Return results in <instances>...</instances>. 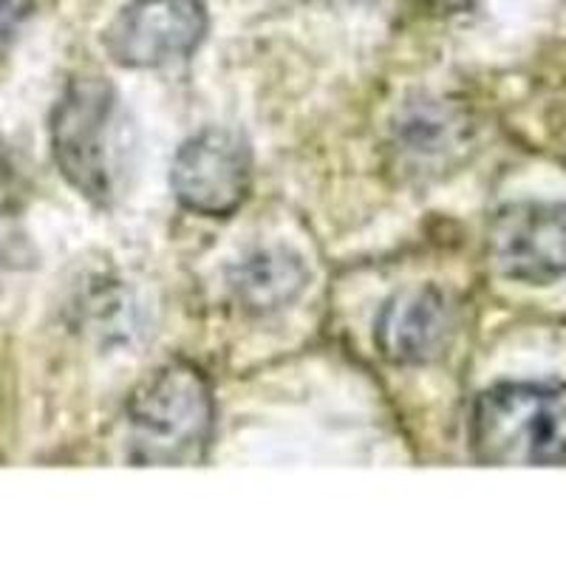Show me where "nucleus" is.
I'll use <instances>...</instances> for the list:
<instances>
[{
    "label": "nucleus",
    "instance_id": "obj_1",
    "mask_svg": "<svg viewBox=\"0 0 566 566\" xmlns=\"http://www.w3.org/2000/svg\"><path fill=\"white\" fill-rule=\"evenodd\" d=\"M216 406L205 374L170 363L139 386L128 406V457L139 468H187L205 459Z\"/></svg>",
    "mask_w": 566,
    "mask_h": 566
},
{
    "label": "nucleus",
    "instance_id": "obj_2",
    "mask_svg": "<svg viewBox=\"0 0 566 566\" xmlns=\"http://www.w3.org/2000/svg\"><path fill=\"white\" fill-rule=\"evenodd\" d=\"M470 448L493 468H538L566 459V382H502L476 399Z\"/></svg>",
    "mask_w": 566,
    "mask_h": 566
},
{
    "label": "nucleus",
    "instance_id": "obj_3",
    "mask_svg": "<svg viewBox=\"0 0 566 566\" xmlns=\"http://www.w3.org/2000/svg\"><path fill=\"white\" fill-rule=\"evenodd\" d=\"M116 94L105 80H74L52 119L54 159L65 179L91 201L114 193Z\"/></svg>",
    "mask_w": 566,
    "mask_h": 566
},
{
    "label": "nucleus",
    "instance_id": "obj_4",
    "mask_svg": "<svg viewBox=\"0 0 566 566\" xmlns=\"http://www.w3.org/2000/svg\"><path fill=\"white\" fill-rule=\"evenodd\" d=\"M207 34L201 0H130L105 32L114 63L156 69L193 54Z\"/></svg>",
    "mask_w": 566,
    "mask_h": 566
},
{
    "label": "nucleus",
    "instance_id": "obj_5",
    "mask_svg": "<svg viewBox=\"0 0 566 566\" xmlns=\"http://www.w3.org/2000/svg\"><path fill=\"white\" fill-rule=\"evenodd\" d=\"M252 156L239 134L207 128L187 139L174 159V193L199 216H230L250 193Z\"/></svg>",
    "mask_w": 566,
    "mask_h": 566
},
{
    "label": "nucleus",
    "instance_id": "obj_6",
    "mask_svg": "<svg viewBox=\"0 0 566 566\" xmlns=\"http://www.w3.org/2000/svg\"><path fill=\"white\" fill-rule=\"evenodd\" d=\"M490 258L504 277L549 283L566 275V201H515L490 224Z\"/></svg>",
    "mask_w": 566,
    "mask_h": 566
},
{
    "label": "nucleus",
    "instance_id": "obj_7",
    "mask_svg": "<svg viewBox=\"0 0 566 566\" xmlns=\"http://www.w3.org/2000/svg\"><path fill=\"white\" fill-rule=\"evenodd\" d=\"M453 335V312L433 286L402 290L382 306L377 317V346L391 363H431L448 348Z\"/></svg>",
    "mask_w": 566,
    "mask_h": 566
},
{
    "label": "nucleus",
    "instance_id": "obj_8",
    "mask_svg": "<svg viewBox=\"0 0 566 566\" xmlns=\"http://www.w3.org/2000/svg\"><path fill=\"white\" fill-rule=\"evenodd\" d=\"M470 145L468 116L444 99L411 103L394 125L397 165L413 176H442L464 159Z\"/></svg>",
    "mask_w": 566,
    "mask_h": 566
},
{
    "label": "nucleus",
    "instance_id": "obj_9",
    "mask_svg": "<svg viewBox=\"0 0 566 566\" xmlns=\"http://www.w3.org/2000/svg\"><path fill=\"white\" fill-rule=\"evenodd\" d=\"M310 283V272L286 250H258L232 266L230 290L247 312H275L290 306Z\"/></svg>",
    "mask_w": 566,
    "mask_h": 566
},
{
    "label": "nucleus",
    "instance_id": "obj_10",
    "mask_svg": "<svg viewBox=\"0 0 566 566\" xmlns=\"http://www.w3.org/2000/svg\"><path fill=\"white\" fill-rule=\"evenodd\" d=\"M32 12V0H0V45L7 43Z\"/></svg>",
    "mask_w": 566,
    "mask_h": 566
}]
</instances>
